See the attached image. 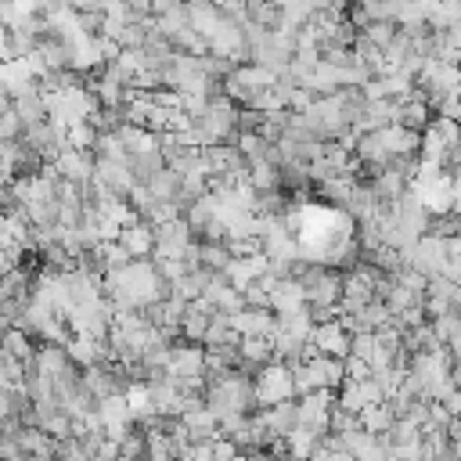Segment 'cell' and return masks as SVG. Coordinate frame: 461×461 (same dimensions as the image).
Returning a JSON list of instances; mask_svg holds the SVG:
<instances>
[{"instance_id": "16", "label": "cell", "mask_w": 461, "mask_h": 461, "mask_svg": "<svg viewBox=\"0 0 461 461\" xmlns=\"http://www.w3.org/2000/svg\"><path fill=\"white\" fill-rule=\"evenodd\" d=\"M239 339H242V335H239L235 321H230V314L216 310V314H213V321H209V328H205L202 346H205V350H220V346H230V343H239Z\"/></svg>"}, {"instance_id": "29", "label": "cell", "mask_w": 461, "mask_h": 461, "mask_svg": "<svg viewBox=\"0 0 461 461\" xmlns=\"http://www.w3.org/2000/svg\"><path fill=\"white\" fill-rule=\"evenodd\" d=\"M285 461H303V457H292V454H289V457H285Z\"/></svg>"}, {"instance_id": "21", "label": "cell", "mask_w": 461, "mask_h": 461, "mask_svg": "<svg viewBox=\"0 0 461 461\" xmlns=\"http://www.w3.org/2000/svg\"><path fill=\"white\" fill-rule=\"evenodd\" d=\"M98 134H101V130H98L91 119H83V123H76V126H69V130H65L69 144H73V148H83V152H94Z\"/></svg>"}, {"instance_id": "8", "label": "cell", "mask_w": 461, "mask_h": 461, "mask_svg": "<svg viewBox=\"0 0 461 461\" xmlns=\"http://www.w3.org/2000/svg\"><path fill=\"white\" fill-rule=\"evenodd\" d=\"M55 173L62 177V180H69V184H87L91 177H94V152H83V148H65L55 162Z\"/></svg>"}, {"instance_id": "6", "label": "cell", "mask_w": 461, "mask_h": 461, "mask_svg": "<svg viewBox=\"0 0 461 461\" xmlns=\"http://www.w3.org/2000/svg\"><path fill=\"white\" fill-rule=\"evenodd\" d=\"M94 180L112 195V198H130L134 195V187H137V180H134V173H130V166L123 162V159H101V155H94Z\"/></svg>"}, {"instance_id": "18", "label": "cell", "mask_w": 461, "mask_h": 461, "mask_svg": "<svg viewBox=\"0 0 461 461\" xmlns=\"http://www.w3.org/2000/svg\"><path fill=\"white\" fill-rule=\"evenodd\" d=\"M15 112L22 116L26 126L44 123V119H48V94H44V91H30V94L15 98Z\"/></svg>"}, {"instance_id": "19", "label": "cell", "mask_w": 461, "mask_h": 461, "mask_svg": "<svg viewBox=\"0 0 461 461\" xmlns=\"http://www.w3.org/2000/svg\"><path fill=\"white\" fill-rule=\"evenodd\" d=\"M393 422H396V414H393L389 400H386V404H368V407L361 411V425H364V432L382 436V432H389V425H393Z\"/></svg>"}, {"instance_id": "9", "label": "cell", "mask_w": 461, "mask_h": 461, "mask_svg": "<svg viewBox=\"0 0 461 461\" xmlns=\"http://www.w3.org/2000/svg\"><path fill=\"white\" fill-rule=\"evenodd\" d=\"M230 321H235L239 335H267V339H274V332H278V314L271 307H242L239 314H230Z\"/></svg>"}, {"instance_id": "24", "label": "cell", "mask_w": 461, "mask_h": 461, "mask_svg": "<svg viewBox=\"0 0 461 461\" xmlns=\"http://www.w3.org/2000/svg\"><path fill=\"white\" fill-rule=\"evenodd\" d=\"M22 137H26V123H22V116H19L15 109L0 112V141H22Z\"/></svg>"}, {"instance_id": "28", "label": "cell", "mask_w": 461, "mask_h": 461, "mask_svg": "<svg viewBox=\"0 0 461 461\" xmlns=\"http://www.w3.org/2000/svg\"><path fill=\"white\" fill-rule=\"evenodd\" d=\"M0 65H4V62H0ZM0 94H4V76H0Z\"/></svg>"}, {"instance_id": "4", "label": "cell", "mask_w": 461, "mask_h": 461, "mask_svg": "<svg viewBox=\"0 0 461 461\" xmlns=\"http://www.w3.org/2000/svg\"><path fill=\"white\" fill-rule=\"evenodd\" d=\"M191 242H195L191 223L184 216H173L155 227V260H180Z\"/></svg>"}, {"instance_id": "3", "label": "cell", "mask_w": 461, "mask_h": 461, "mask_svg": "<svg viewBox=\"0 0 461 461\" xmlns=\"http://www.w3.org/2000/svg\"><path fill=\"white\" fill-rule=\"evenodd\" d=\"M404 260H407V267H414L418 274L436 278V274H443V267H447V239L422 235V239L404 253Z\"/></svg>"}, {"instance_id": "27", "label": "cell", "mask_w": 461, "mask_h": 461, "mask_svg": "<svg viewBox=\"0 0 461 461\" xmlns=\"http://www.w3.org/2000/svg\"><path fill=\"white\" fill-rule=\"evenodd\" d=\"M447 353H450V361H454V364H461V335L447 343Z\"/></svg>"}, {"instance_id": "11", "label": "cell", "mask_w": 461, "mask_h": 461, "mask_svg": "<svg viewBox=\"0 0 461 461\" xmlns=\"http://www.w3.org/2000/svg\"><path fill=\"white\" fill-rule=\"evenodd\" d=\"M239 350H242V364L239 368L249 371V375H257L264 364L274 361V339H267V335H242Z\"/></svg>"}, {"instance_id": "7", "label": "cell", "mask_w": 461, "mask_h": 461, "mask_svg": "<svg viewBox=\"0 0 461 461\" xmlns=\"http://www.w3.org/2000/svg\"><path fill=\"white\" fill-rule=\"evenodd\" d=\"M119 242L130 249L134 260H148V257H155V227L148 220L134 216L119 227Z\"/></svg>"}, {"instance_id": "17", "label": "cell", "mask_w": 461, "mask_h": 461, "mask_svg": "<svg viewBox=\"0 0 461 461\" xmlns=\"http://www.w3.org/2000/svg\"><path fill=\"white\" fill-rule=\"evenodd\" d=\"M180 170H173V166H162L144 187H148V195L152 198H159V202H177L180 198Z\"/></svg>"}, {"instance_id": "10", "label": "cell", "mask_w": 461, "mask_h": 461, "mask_svg": "<svg viewBox=\"0 0 461 461\" xmlns=\"http://www.w3.org/2000/svg\"><path fill=\"white\" fill-rule=\"evenodd\" d=\"M209 307H216V310H223V314H239L242 307H246V296H242V289H235L227 282V274H216L213 282H209V289H205V296H202Z\"/></svg>"}, {"instance_id": "20", "label": "cell", "mask_w": 461, "mask_h": 461, "mask_svg": "<svg viewBox=\"0 0 461 461\" xmlns=\"http://www.w3.org/2000/svg\"><path fill=\"white\" fill-rule=\"evenodd\" d=\"M357 429H364L361 425V411H350V407H343L339 400L332 404V432L335 436H346V432H357Z\"/></svg>"}, {"instance_id": "14", "label": "cell", "mask_w": 461, "mask_h": 461, "mask_svg": "<svg viewBox=\"0 0 461 461\" xmlns=\"http://www.w3.org/2000/svg\"><path fill=\"white\" fill-rule=\"evenodd\" d=\"M0 350H8L15 361H33L37 357V350H40V339L37 335H30L26 328H4V335H0Z\"/></svg>"}, {"instance_id": "2", "label": "cell", "mask_w": 461, "mask_h": 461, "mask_svg": "<svg viewBox=\"0 0 461 461\" xmlns=\"http://www.w3.org/2000/svg\"><path fill=\"white\" fill-rule=\"evenodd\" d=\"M292 396H296V378H292L289 364L271 361L257 371V407H274V404L292 400Z\"/></svg>"}, {"instance_id": "22", "label": "cell", "mask_w": 461, "mask_h": 461, "mask_svg": "<svg viewBox=\"0 0 461 461\" xmlns=\"http://www.w3.org/2000/svg\"><path fill=\"white\" fill-rule=\"evenodd\" d=\"M317 447H321V436H317V432H310V429L289 432V450H292V457H303V461H307Z\"/></svg>"}, {"instance_id": "12", "label": "cell", "mask_w": 461, "mask_h": 461, "mask_svg": "<svg viewBox=\"0 0 461 461\" xmlns=\"http://www.w3.org/2000/svg\"><path fill=\"white\" fill-rule=\"evenodd\" d=\"M213 314H216V307H209L205 300H191L187 310H184V321H180V339L184 343H202Z\"/></svg>"}, {"instance_id": "15", "label": "cell", "mask_w": 461, "mask_h": 461, "mask_svg": "<svg viewBox=\"0 0 461 461\" xmlns=\"http://www.w3.org/2000/svg\"><path fill=\"white\" fill-rule=\"evenodd\" d=\"M126 166H130V173H134V180H137V184H148V180L166 166V159H162L159 144H152V148H141V152L126 155Z\"/></svg>"}, {"instance_id": "23", "label": "cell", "mask_w": 461, "mask_h": 461, "mask_svg": "<svg viewBox=\"0 0 461 461\" xmlns=\"http://www.w3.org/2000/svg\"><path fill=\"white\" fill-rule=\"evenodd\" d=\"M361 33H364V37H368V40H371L375 48H382V51H386V48H389V44L396 40L400 26H396V22H368V26L361 30Z\"/></svg>"}, {"instance_id": "13", "label": "cell", "mask_w": 461, "mask_h": 461, "mask_svg": "<svg viewBox=\"0 0 461 461\" xmlns=\"http://www.w3.org/2000/svg\"><path fill=\"white\" fill-rule=\"evenodd\" d=\"M432 119H436V112H432V105L414 91L411 98H400V123L407 126V130H418V134H425L429 126H432Z\"/></svg>"}, {"instance_id": "1", "label": "cell", "mask_w": 461, "mask_h": 461, "mask_svg": "<svg viewBox=\"0 0 461 461\" xmlns=\"http://www.w3.org/2000/svg\"><path fill=\"white\" fill-rule=\"evenodd\" d=\"M202 400L205 407L216 414V418H227V414H253L257 411V375L235 368L213 382H205L202 389Z\"/></svg>"}, {"instance_id": "5", "label": "cell", "mask_w": 461, "mask_h": 461, "mask_svg": "<svg viewBox=\"0 0 461 461\" xmlns=\"http://www.w3.org/2000/svg\"><path fill=\"white\" fill-rule=\"evenodd\" d=\"M350 339H353V332L339 317L317 321L314 332H310V346L317 353H325V357H335V361H346L350 357Z\"/></svg>"}, {"instance_id": "25", "label": "cell", "mask_w": 461, "mask_h": 461, "mask_svg": "<svg viewBox=\"0 0 461 461\" xmlns=\"http://www.w3.org/2000/svg\"><path fill=\"white\" fill-rule=\"evenodd\" d=\"M112 0H65V8L76 12V15H87V12H105Z\"/></svg>"}, {"instance_id": "26", "label": "cell", "mask_w": 461, "mask_h": 461, "mask_svg": "<svg viewBox=\"0 0 461 461\" xmlns=\"http://www.w3.org/2000/svg\"><path fill=\"white\" fill-rule=\"evenodd\" d=\"M123 4H126L134 15H152V4H155V0H123Z\"/></svg>"}]
</instances>
